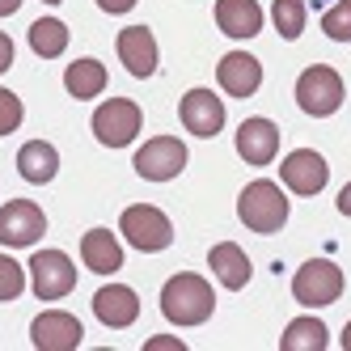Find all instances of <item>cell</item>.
<instances>
[{
    "label": "cell",
    "mask_w": 351,
    "mask_h": 351,
    "mask_svg": "<svg viewBox=\"0 0 351 351\" xmlns=\"http://www.w3.org/2000/svg\"><path fill=\"white\" fill-rule=\"evenodd\" d=\"M161 313L173 326H204L216 313V292L204 275L178 271V275H169V284L161 288Z\"/></svg>",
    "instance_id": "6da1fadb"
},
{
    "label": "cell",
    "mask_w": 351,
    "mask_h": 351,
    "mask_svg": "<svg viewBox=\"0 0 351 351\" xmlns=\"http://www.w3.org/2000/svg\"><path fill=\"white\" fill-rule=\"evenodd\" d=\"M93 317L102 326H114V330H123V326H132L140 317V296L136 288L128 284H102L93 292Z\"/></svg>",
    "instance_id": "5bb4252c"
},
{
    "label": "cell",
    "mask_w": 351,
    "mask_h": 351,
    "mask_svg": "<svg viewBox=\"0 0 351 351\" xmlns=\"http://www.w3.org/2000/svg\"><path fill=\"white\" fill-rule=\"evenodd\" d=\"M335 204H339V212H343V216H351V182L339 191V199H335Z\"/></svg>",
    "instance_id": "4dcf8cb0"
},
{
    "label": "cell",
    "mask_w": 351,
    "mask_h": 351,
    "mask_svg": "<svg viewBox=\"0 0 351 351\" xmlns=\"http://www.w3.org/2000/svg\"><path fill=\"white\" fill-rule=\"evenodd\" d=\"M292 296H296V305H305V309H326V305H335V300L343 296V271L335 258H309V263H300L296 275H292Z\"/></svg>",
    "instance_id": "3957f363"
},
{
    "label": "cell",
    "mask_w": 351,
    "mask_h": 351,
    "mask_svg": "<svg viewBox=\"0 0 351 351\" xmlns=\"http://www.w3.org/2000/svg\"><path fill=\"white\" fill-rule=\"evenodd\" d=\"M280 182H284V191L305 195V199L322 195V186L330 182V165H326V157L313 153V148H292L280 165Z\"/></svg>",
    "instance_id": "30bf717a"
},
{
    "label": "cell",
    "mask_w": 351,
    "mask_h": 351,
    "mask_svg": "<svg viewBox=\"0 0 351 351\" xmlns=\"http://www.w3.org/2000/svg\"><path fill=\"white\" fill-rule=\"evenodd\" d=\"M288 216H292L288 195H284L280 182H271V178L250 182L237 195V220L245 224L250 233H280L284 224H288Z\"/></svg>",
    "instance_id": "7a4b0ae2"
},
{
    "label": "cell",
    "mask_w": 351,
    "mask_h": 351,
    "mask_svg": "<svg viewBox=\"0 0 351 351\" xmlns=\"http://www.w3.org/2000/svg\"><path fill=\"white\" fill-rule=\"evenodd\" d=\"M271 21L280 38H300L309 26V13H305V0H275L271 5Z\"/></svg>",
    "instance_id": "cb8c5ba5"
},
{
    "label": "cell",
    "mask_w": 351,
    "mask_h": 351,
    "mask_svg": "<svg viewBox=\"0 0 351 351\" xmlns=\"http://www.w3.org/2000/svg\"><path fill=\"white\" fill-rule=\"evenodd\" d=\"M21 119H26V110H21V97H17L13 89H0V136L17 132Z\"/></svg>",
    "instance_id": "4316f807"
},
{
    "label": "cell",
    "mask_w": 351,
    "mask_h": 351,
    "mask_svg": "<svg viewBox=\"0 0 351 351\" xmlns=\"http://www.w3.org/2000/svg\"><path fill=\"white\" fill-rule=\"evenodd\" d=\"M216 85L229 97H254L263 85V64L250 51H229L216 64Z\"/></svg>",
    "instance_id": "4fadbf2b"
},
{
    "label": "cell",
    "mask_w": 351,
    "mask_h": 351,
    "mask_svg": "<svg viewBox=\"0 0 351 351\" xmlns=\"http://www.w3.org/2000/svg\"><path fill=\"white\" fill-rule=\"evenodd\" d=\"M343 351H351V322L343 326Z\"/></svg>",
    "instance_id": "d6a6232c"
},
{
    "label": "cell",
    "mask_w": 351,
    "mask_h": 351,
    "mask_svg": "<svg viewBox=\"0 0 351 351\" xmlns=\"http://www.w3.org/2000/svg\"><path fill=\"white\" fill-rule=\"evenodd\" d=\"M144 351H186V343L173 339V335H153V339L144 343Z\"/></svg>",
    "instance_id": "83f0119b"
},
{
    "label": "cell",
    "mask_w": 351,
    "mask_h": 351,
    "mask_svg": "<svg viewBox=\"0 0 351 351\" xmlns=\"http://www.w3.org/2000/svg\"><path fill=\"white\" fill-rule=\"evenodd\" d=\"M85 330H81V317H72L64 309H47L30 322V343L38 351H72L81 347Z\"/></svg>",
    "instance_id": "7c38bea8"
},
{
    "label": "cell",
    "mask_w": 351,
    "mask_h": 351,
    "mask_svg": "<svg viewBox=\"0 0 351 351\" xmlns=\"http://www.w3.org/2000/svg\"><path fill=\"white\" fill-rule=\"evenodd\" d=\"M30 47H34V56L56 60L68 47V26H64L60 17H38L34 26H30Z\"/></svg>",
    "instance_id": "603a6c76"
},
{
    "label": "cell",
    "mask_w": 351,
    "mask_h": 351,
    "mask_svg": "<svg viewBox=\"0 0 351 351\" xmlns=\"http://www.w3.org/2000/svg\"><path fill=\"white\" fill-rule=\"evenodd\" d=\"M186 144L182 140H173V136H153L148 144L136 148V173L144 182H173L178 173L186 169Z\"/></svg>",
    "instance_id": "52a82bcc"
},
{
    "label": "cell",
    "mask_w": 351,
    "mask_h": 351,
    "mask_svg": "<svg viewBox=\"0 0 351 351\" xmlns=\"http://www.w3.org/2000/svg\"><path fill=\"white\" fill-rule=\"evenodd\" d=\"M43 5H60V0H43Z\"/></svg>",
    "instance_id": "836d02e7"
},
{
    "label": "cell",
    "mask_w": 351,
    "mask_h": 351,
    "mask_svg": "<svg viewBox=\"0 0 351 351\" xmlns=\"http://www.w3.org/2000/svg\"><path fill=\"white\" fill-rule=\"evenodd\" d=\"M237 153L250 165H271L280 157V128L271 119H245L237 128Z\"/></svg>",
    "instance_id": "2e32d148"
},
{
    "label": "cell",
    "mask_w": 351,
    "mask_h": 351,
    "mask_svg": "<svg viewBox=\"0 0 351 351\" xmlns=\"http://www.w3.org/2000/svg\"><path fill=\"white\" fill-rule=\"evenodd\" d=\"M322 34L335 38V43H351V0H335L322 13Z\"/></svg>",
    "instance_id": "d4e9b609"
},
{
    "label": "cell",
    "mask_w": 351,
    "mask_h": 351,
    "mask_svg": "<svg viewBox=\"0 0 351 351\" xmlns=\"http://www.w3.org/2000/svg\"><path fill=\"white\" fill-rule=\"evenodd\" d=\"M26 292V271L13 254H0V300H17Z\"/></svg>",
    "instance_id": "484cf974"
},
{
    "label": "cell",
    "mask_w": 351,
    "mask_h": 351,
    "mask_svg": "<svg viewBox=\"0 0 351 351\" xmlns=\"http://www.w3.org/2000/svg\"><path fill=\"white\" fill-rule=\"evenodd\" d=\"M212 13H216V30L224 38H233V43L254 38L263 30V9L254 5V0H216Z\"/></svg>",
    "instance_id": "e0dca14e"
},
{
    "label": "cell",
    "mask_w": 351,
    "mask_h": 351,
    "mask_svg": "<svg viewBox=\"0 0 351 351\" xmlns=\"http://www.w3.org/2000/svg\"><path fill=\"white\" fill-rule=\"evenodd\" d=\"M17 173H21L30 186H47V182L60 173V153H56V144L30 140V144L17 153Z\"/></svg>",
    "instance_id": "ffe728a7"
},
{
    "label": "cell",
    "mask_w": 351,
    "mask_h": 351,
    "mask_svg": "<svg viewBox=\"0 0 351 351\" xmlns=\"http://www.w3.org/2000/svg\"><path fill=\"white\" fill-rule=\"evenodd\" d=\"M43 233H47V212L34 199H9V204L0 208V245L5 250L38 245Z\"/></svg>",
    "instance_id": "ba28073f"
},
{
    "label": "cell",
    "mask_w": 351,
    "mask_h": 351,
    "mask_svg": "<svg viewBox=\"0 0 351 351\" xmlns=\"http://www.w3.org/2000/svg\"><path fill=\"white\" fill-rule=\"evenodd\" d=\"M296 106L313 119H330L343 106V77L330 64H309L296 77Z\"/></svg>",
    "instance_id": "277c9868"
},
{
    "label": "cell",
    "mask_w": 351,
    "mask_h": 351,
    "mask_svg": "<svg viewBox=\"0 0 351 351\" xmlns=\"http://www.w3.org/2000/svg\"><path fill=\"white\" fill-rule=\"evenodd\" d=\"M9 68H13V38L0 30V77H5Z\"/></svg>",
    "instance_id": "f1b7e54d"
},
{
    "label": "cell",
    "mask_w": 351,
    "mask_h": 351,
    "mask_svg": "<svg viewBox=\"0 0 351 351\" xmlns=\"http://www.w3.org/2000/svg\"><path fill=\"white\" fill-rule=\"evenodd\" d=\"M208 267L216 275V284H224L229 292H241L250 284V275H254V267H250V254L237 245V241H220L208 250Z\"/></svg>",
    "instance_id": "ac0fdd59"
},
{
    "label": "cell",
    "mask_w": 351,
    "mask_h": 351,
    "mask_svg": "<svg viewBox=\"0 0 351 351\" xmlns=\"http://www.w3.org/2000/svg\"><path fill=\"white\" fill-rule=\"evenodd\" d=\"M21 9V0H0V17H13Z\"/></svg>",
    "instance_id": "1f68e13d"
},
{
    "label": "cell",
    "mask_w": 351,
    "mask_h": 351,
    "mask_svg": "<svg viewBox=\"0 0 351 351\" xmlns=\"http://www.w3.org/2000/svg\"><path fill=\"white\" fill-rule=\"evenodd\" d=\"M119 60H123V68L132 72L136 81H148L157 72V38H153V30L148 26H128L119 34Z\"/></svg>",
    "instance_id": "9a60e30c"
},
{
    "label": "cell",
    "mask_w": 351,
    "mask_h": 351,
    "mask_svg": "<svg viewBox=\"0 0 351 351\" xmlns=\"http://www.w3.org/2000/svg\"><path fill=\"white\" fill-rule=\"evenodd\" d=\"M178 119H182V128L191 136H199V140L220 136V128H224V102L212 89H186L182 102H178Z\"/></svg>",
    "instance_id": "8fae6325"
},
{
    "label": "cell",
    "mask_w": 351,
    "mask_h": 351,
    "mask_svg": "<svg viewBox=\"0 0 351 351\" xmlns=\"http://www.w3.org/2000/svg\"><path fill=\"white\" fill-rule=\"evenodd\" d=\"M119 229L128 237V245L140 250V254H161V250H169V241H173L169 216L161 208H153V204H132L119 216Z\"/></svg>",
    "instance_id": "5b68a950"
},
{
    "label": "cell",
    "mask_w": 351,
    "mask_h": 351,
    "mask_svg": "<svg viewBox=\"0 0 351 351\" xmlns=\"http://www.w3.org/2000/svg\"><path fill=\"white\" fill-rule=\"evenodd\" d=\"M89 123H93L97 144H106V148H128V144L140 136L144 114H140V106L132 102V97H106V102L93 110Z\"/></svg>",
    "instance_id": "8992f818"
},
{
    "label": "cell",
    "mask_w": 351,
    "mask_h": 351,
    "mask_svg": "<svg viewBox=\"0 0 351 351\" xmlns=\"http://www.w3.org/2000/svg\"><path fill=\"white\" fill-rule=\"evenodd\" d=\"M30 288L38 300H64L77 288V267L64 250H34L30 258Z\"/></svg>",
    "instance_id": "9c48e42d"
},
{
    "label": "cell",
    "mask_w": 351,
    "mask_h": 351,
    "mask_svg": "<svg viewBox=\"0 0 351 351\" xmlns=\"http://www.w3.org/2000/svg\"><path fill=\"white\" fill-rule=\"evenodd\" d=\"M326 343H330V330L322 317H292V326L280 339L284 351H326Z\"/></svg>",
    "instance_id": "7402d4cb"
},
{
    "label": "cell",
    "mask_w": 351,
    "mask_h": 351,
    "mask_svg": "<svg viewBox=\"0 0 351 351\" xmlns=\"http://www.w3.org/2000/svg\"><path fill=\"white\" fill-rule=\"evenodd\" d=\"M64 89L72 93V97H81V102H89V97H97L106 89V64L102 60H77V64H68V72H64Z\"/></svg>",
    "instance_id": "44dd1931"
},
{
    "label": "cell",
    "mask_w": 351,
    "mask_h": 351,
    "mask_svg": "<svg viewBox=\"0 0 351 351\" xmlns=\"http://www.w3.org/2000/svg\"><path fill=\"white\" fill-rule=\"evenodd\" d=\"M97 9L110 13V17H119V13H132V9H136V0H97Z\"/></svg>",
    "instance_id": "f546056e"
},
{
    "label": "cell",
    "mask_w": 351,
    "mask_h": 351,
    "mask_svg": "<svg viewBox=\"0 0 351 351\" xmlns=\"http://www.w3.org/2000/svg\"><path fill=\"white\" fill-rule=\"evenodd\" d=\"M81 263L93 271V275H114L123 267V245L110 229H89L81 237Z\"/></svg>",
    "instance_id": "d6986e66"
}]
</instances>
